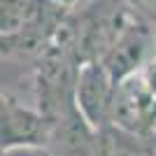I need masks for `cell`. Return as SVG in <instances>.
I'll use <instances>...</instances> for the list:
<instances>
[{
  "instance_id": "obj_2",
  "label": "cell",
  "mask_w": 156,
  "mask_h": 156,
  "mask_svg": "<svg viewBox=\"0 0 156 156\" xmlns=\"http://www.w3.org/2000/svg\"><path fill=\"white\" fill-rule=\"evenodd\" d=\"M110 124L140 137L156 135V96L147 89L140 75L117 82Z\"/></svg>"
},
{
  "instance_id": "obj_5",
  "label": "cell",
  "mask_w": 156,
  "mask_h": 156,
  "mask_svg": "<svg viewBox=\"0 0 156 156\" xmlns=\"http://www.w3.org/2000/svg\"><path fill=\"white\" fill-rule=\"evenodd\" d=\"M51 121V133L47 142V154L51 156H93L98 140V128H93L79 112L77 105L56 114Z\"/></svg>"
},
{
  "instance_id": "obj_1",
  "label": "cell",
  "mask_w": 156,
  "mask_h": 156,
  "mask_svg": "<svg viewBox=\"0 0 156 156\" xmlns=\"http://www.w3.org/2000/svg\"><path fill=\"white\" fill-rule=\"evenodd\" d=\"M51 133V121L40 107H28L21 100L2 93L0 105V137H2V156L21 149L44 151Z\"/></svg>"
},
{
  "instance_id": "obj_3",
  "label": "cell",
  "mask_w": 156,
  "mask_h": 156,
  "mask_svg": "<svg viewBox=\"0 0 156 156\" xmlns=\"http://www.w3.org/2000/svg\"><path fill=\"white\" fill-rule=\"evenodd\" d=\"M154 56H156V35L151 26H147L137 16H130V21L117 35L112 47L103 54L100 63L110 70V75L117 82H121L130 75H137Z\"/></svg>"
},
{
  "instance_id": "obj_6",
  "label": "cell",
  "mask_w": 156,
  "mask_h": 156,
  "mask_svg": "<svg viewBox=\"0 0 156 156\" xmlns=\"http://www.w3.org/2000/svg\"><path fill=\"white\" fill-rule=\"evenodd\" d=\"M93 156H156L151 137H140L117 126H103L98 130Z\"/></svg>"
},
{
  "instance_id": "obj_10",
  "label": "cell",
  "mask_w": 156,
  "mask_h": 156,
  "mask_svg": "<svg viewBox=\"0 0 156 156\" xmlns=\"http://www.w3.org/2000/svg\"><path fill=\"white\" fill-rule=\"evenodd\" d=\"M40 156H51V154H47V151H40Z\"/></svg>"
},
{
  "instance_id": "obj_8",
  "label": "cell",
  "mask_w": 156,
  "mask_h": 156,
  "mask_svg": "<svg viewBox=\"0 0 156 156\" xmlns=\"http://www.w3.org/2000/svg\"><path fill=\"white\" fill-rule=\"evenodd\" d=\"M137 75L142 77V82L147 84V89H149V91L156 96V56H154V58H151L147 65H144V68L137 72Z\"/></svg>"
},
{
  "instance_id": "obj_4",
  "label": "cell",
  "mask_w": 156,
  "mask_h": 156,
  "mask_svg": "<svg viewBox=\"0 0 156 156\" xmlns=\"http://www.w3.org/2000/svg\"><path fill=\"white\" fill-rule=\"evenodd\" d=\"M117 91V79L110 75L100 61L79 63L77 84H75V103L84 119L93 128H103L112 119V103Z\"/></svg>"
},
{
  "instance_id": "obj_7",
  "label": "cell",
  "mask_w": 156,
  "mask_h": 156,
  "mask_svg": "<svg viewBox=\"0 0 156 156\" xmlns=\"http://www.w3.org/2000/svg\"><path fill=\"white\" fill-rule=\"evenodd\" d=\"M126 2L140 21H144L147 26H156V0H126Z\"/></svg>"
},
{
  "instance_id": "obj_9",
  "label": "cell",
  "mask_w": 156,
  "mask_h": 156,
  "mask_svg": "<svg viewBox=\"0 0 156 156\" xmlns=\"http://www.w3.org/2000/svg\"><path fill=\"white\" fill-rule=\"evenodd\" d=\"M151 144H154V151H156V135L151 137Z\"/></svg>"
}]
</instances>
